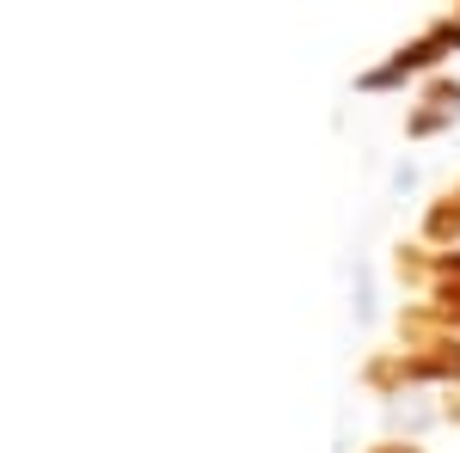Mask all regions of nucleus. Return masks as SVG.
Returning <instances> with one entry per match:
<instances>
[{"mask_svg": "<svg viewBox=\"0 0 460 453\" xmlns=\"http://www.w3.org/2000/svg\"><path fill=\"white\" fill-rule=\"evenodd\" d=\"M455 49H460V19H436L424 37L399 43L381 68H362V74H356V86H362V92H393V86H405L411 74L436 68V62H442V56H455Z\"/></svg>", "mask_w": 460, "mask_h": 453, "instance_id": "f257e3e1", "label": "nucleus"}, {"mask_svg": "<svg viewBox=\"0 0 460 453\" xmlns=\"http://www.w3.org/2000/svg\"><path fill=\"white\" fill-rule=\"evenodd\" d=\"M448 123H460V80H429L424 105L405 117V129L424 141V135H436V129H448Z\"/></svg>", "mask_w": 460, "mask_h": 453, "instance_id": "f03ea898", "label": "nucleus"}, {"mask_svg": "<svg viewBox=\"0 0 460 453\" xmlns=\"http://www.w3.org/2000/svg\"><path fill=\"white\" fill-rule=\"evenodd\" d=\"M411 380H460V349H442V355H411L405 362Z\"/></svg>", "mask_w": 460, "mask_h": 453, "instance_id": "7ed1b4c3", "label": "nucleus"}, {"mask_svg": "<svg viewBox=\"0 0 460 453\" xmlns=\"http://www.w3.org/2000/svg\"><path fill=\"white\" fill-rule=\"evenodd\" d=\"M424 233H429V240H448V233H460V196H442V203L424 214Z\"/></svg>", "mask_w": 460, "mask_h": 453, "instance_id": "20e7f679", "label": "nucleus"}, {"mask_svg": "<svg viewBox=\"0 0 460 453\" xmlns=\"http://www.w3.org/2000/svg\"><path fill=\"white\" fill-rule=\"evenodd\" d=\"M356 318H362V325L375 318V294H368V270H362V264H356Z\"/></svg>", "mask_w": 460, "mask_h": 453, "instance_id": "39448f33", "label": "nucleus"}, {"mask_svg": "<svg viewBox=\"0 0 460 453\" xmlns=\"http://www.w3.org/2000/svg\"><path fill=\"white\" fill-rule=\"evenodd\" d=\"M436 313H442V318H460V288H455V282H442V288H436Z\"/></svg>", "mask_w": 460, "mask_h": 453, "instance_id": "423d86ee", "label": "nucleus"}, {"mask_svg": "<svg viewBox=\"0 0 460 453\" xmlns=\"http://www.w3.org/2000/svg\"><path fill=\"white\" fill-rule=\"evenodd\" d=\"M436 270L442 276H460V251H436Z\"/></svg>", "mask_w": 460, "mask_h": 453, "instance_id": "0eeeda50", "label": "nucleus"}, {"mask_svg": "<svg viewBox=\"0 0 460 453\" xmlns=\"http://www.w3.org/2000/svg\"><path fill=\"white\" fill-rule=\"evenodd\" d=\"M375 453H418V448H375Z\"/></svg>", "mask_w": 460, "mask_h": 453, "instance_id": "6e6552de", "label": "nucleus"}]
</instances>
